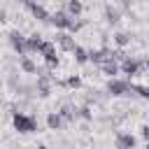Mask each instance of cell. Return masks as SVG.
Segmentation results:
<instances>
[{
	"mask_svg": "<svg viewBox=\"0 0 149 149\" xmlns=\"http://www.w3.org/2000/svg\"><path fill=\"white\" fill-rule=\"evenodd\" d=\"M88 149H91V147H88Z\"/></svg>",
	"mask_w": 149,
	"mask_h": 149,
	"instance_id": "obj_29",
	"label": "cell"
},
{
	"mask_svg": "<svg viewBox=\"0 0 149 149\" xmlns=\"http://www.w3.org/2000/svg\"><path fill=\"white\" fill-rule=\"evenodd\" d=\"M54 84H56V79L49 72H40L37 74V81H35V93L40 98H49L54 93Z\"/></svg>",
	"mask_w": 149,
	"mask_h": 149,
	"instance_id": "obj_3",
	"label": "cell"
},
{
	"mask_svg": "<svg viewBox=\"0 0 149 149\" xmlns=\"http://www.w3.org/2000/svg\"><path fill=\"white\" fill-rule=\"evenodd\" d=\"M121 74H126V79H128V81H130L133 77H137V74H140V58L128 56V58L121 63Z\"/></svg>",
	"mask_w": 149,
	"mask_h": 149,
	"instance_id": "obj_10",
	"label": "cell"
},
{
	"mask_svg": "<svg viewBox=\"0 0 149 149\" xmlns=\"http://www.w3.org/2000/svg\"><path fill=\"white\" fill-rule=\"evenodd\" d=\"M5 21H7V9L0 7V23H5Z\"/></svg>",
	"mask_w": 149,
	"mask_h": 149,
	"instance_id": "obj_26",
	"label": "cell"
},
{
	"mask_svg": "<svg viewBox=\"0 0 149 149\" xmlns=\"http://www.w3.org/2000/svg\"><path fill=\"white\" fill-rule=\"evenodd\" d=\"M84 23H86L84 19H72V23H70V28H68V33H70V35H72V33H79V30L84 28Z\"/></svg>",
	"mask_w": 149,
	"mask_h": 149,
	"instance_id": "obj_24",
	"label": "cell"
},
{
	"mask_svg": "<svg viewBox=\"0 0 149 149\" xmlns=\"http://www.w3.org/2000/svg\"><path fill=\"white\" fill-rule=\"evenodd\" d=\"M40 56H42V61H44V65L49 70H54V68L61 65V58L56 54V42H51V40H44V44L40 49Z\"/></svg>",
	"mask_w": 149,
	"mask_h": 149,
	"instance_id": "obj_2",
	"label": "cell"
},
{
	"mask_svg": "<svg viewBox=\"0 0 149 149\" xmlns=\"http://www.w3.org/2000/svg\"><path fill=\"white\" fill-rule=\"evenodd\" d=\"M26 37H28V35H23L21 30H9V33H7L9 47L19 54V58H21V56H28V54H26Z\"/></svg>",
	"mask_w": 149,
	"mask_h": 149,
	"instance_id": "obj_7",
	"label": "cell"
},
{
	"mask_svg": "<svg viewBox=\"0 0 149 149\" xmlns=\"http://www.w3.org/2000/svg\"><path fill=\"white\" fill-rule=\"evenodd\" d=\"M105 91H107V95H112V98H121V95H128L130 93V81L123 77V79H107V86H105Z\"/></svg>",
	"mask_w": 149,
	"mask_h": 149,
	"instance_id": "obj_4",
	"label": "cell"
},
{
	"mask_svg": "<svg viewBox=\"0 0 149 149\" xmlns=\"http://www.w3.org/2000/svg\"><path fill=\"white\" fill-rule=\"evenodd\" d=\"M56 47L63 54H74V49L79 44L74 42V35H70V33H56Z\"/></svg>",
	"mask_w": 149,
	"mask_h": 149,
	"instance_id": "obj_8",
	"label": "cell"
},
{
	"mask_svg": "<svg viewBox=\"0 0 149 149\" xmlns=\"http://www.w3.org/2000/svg\"><path fill=\"white\" fill-rule=\"evenodd\" d=\"M77 119H81V121H93V109H91V105L77 107Z\"/></svg>",
	"mask_w": 149,
	"mask_h": 149,
	"instance_id": "obj_22",
	"label": "cell"
},
{
	"mask_svg": "<svg viewBox=\"0 0 149 149\" xmlns=\"http://www.w3.org/2000/svg\"><path fill=\"white\" fill-rule=\"evenodd\" d=\"M140 137L144 140V144L149 142V123H144V126H140Z\"/></svg>",
	"mask_w": 149,
	"mask_h": 149,
	"instance_id": "obj_25",
	"label": "cell"
},
{
	"mask_svg": "<svg viewBox=\"0 0 149 149\" xmlns=\"http://www.w3.org/2000/svg\"><path fill=\"white\" fill-rule=\"evenodd\" d=\"M102 16H105V21H107L109 26H116V23L121 21L123 12H121V7H119V5H112V2H107V5L102 7Z\"/></svg>",
	"mask_w": 149,
	"mask_h": 149,
	"instance_id": "obj_9",
	"label": "cell"
},
{
	"mask_svg": "<svg viewBox=\"0 0 149 149\" xmlns=\"http://www.w3.org/2000/svg\"><path fill=\"white\" fill-rule=\"evenodd\" d=\"M42 44H44V40H42V35H40V33L28 35V37H26V54H37V56H40Z\"/></svg>",
	"mask_w": 149,
	"mask_h": 149,
	"instance_id": "obj_13",
	"label": "cell"
},
{
	"mask_svg": "<svg viewBox=\"0 0 149 149\" xmlns=\"http://www.w3.org/2000/svg\"><path fill=\"white\" fill-rule=\"evenodd\" d=\"M63 9H65L72 19H79V16L84 14V2H81V0H68V2L63 5Z\"/></svg>",
	"mask_w": 149,
	"mask_h": 149,
	"instance_id": "obj_16",
	"label": "cell"
},
{
	"mask_svg": "<svg viewBox=\"0 0 149 149\" xmlns=\"http://www.w3.org/2000/svg\"><path fill=\"white\" fill-rule=\"evenodd\" d=\"M63 86H68V88H79V86H81V77H79V74H68L65 81H63Z\"/></svg>",
	"mask_w": 149,
	"mask_h": 149,
	"instance_id": "obj_23",
	"label": "cell"
},
{
	"mask_svg": "<svg viewBox=\"0 0 149 149\" xmlns=\"http://www.w3.org/2000/svg\"><path fill=\"white\" fill-rule=\"evenodd\" d=\"M130 93H135V95H137V98H142V100H149V84L130 81Z\"/></svg>",
	"mask_w": 149,
	"mask_h": 149,
	"instance_id": "obj_20",
	"label": "cell"
},
{
	"mask_svg": "<svg viewBox=\"0 0 149 149\" xmlns=\"http://www.w3.org/2000/svg\"><path fill=\"white\" fill-rule=\"evenodd\" d=\"M19 68H21L26 74H37V72H40L37 65H35V61H33L30 56H21V58H19Z\"/></svg>",
	"mask_w": 149,
	"mask_h": 149,
	"instance_id": "obj_18",
	"label": "cell"
},
{
	"mask_svg": "<svg viewBox=\"0 0 149 149\" xmlns=\"http://www.w3.org/2000/svg\"><path fill=\"white\" fill-rule=\"evenodd\" d=\"M23 7L30 12V16L33 19H37L40 23H49L51 21V12L44 7V5H40V2H35V0H26L23 2Z\"/></svg>",
	"mask_w": 149,
	"mask_h": 149,
	"instance_id": "obj_5",
	"label": "cell"
},
{
	"mask_svg": "<svg viewBox=\"0 0 149 149\" xmlns=\"http://www.w3.org/2000/svg\"><path fill=\"white\" fill-rule=\"evenodd\" d=\"M72 58H74V63H77V65H86V63H88V49L77 47V49H74V54H72Z\"/></svg>",
	"mask_w": 149,
	"mask_h": 149,
	"instance_id": "obj_21",
	"label": "cell"
},
{
	"mask_svg": "<svg viewBox=\"0 0 149 149\" xmlns=\"http://www.w3.org/2000/svg\"><path fill=\"white\" fill-rule=\"evenodd\" d=\"M144 149H149V142H147V144H144Z\"/></svg>",
	"mask_w": 149,
	"mask_h": 149,
	"instance_id": "obj_28",
	"label": "cell"
},
{
	"mask_svg": "<svg viewBox=\"0 0 149 149\" xmlns=\"http://www.w3.org/2000/svg\"><path fill=\"white\" fill-rule=\"evenodd\" d=\"M54 28H58L61 33H65L68 28H70V23H72V16L63 9V7H58V9H54L51 12V21H49Z\"/></svg>",
	"mask_w": 149,
	"mask_h": 149,
	"instance_id": "obj_6",
	"label": "cell"
},
{
	"mask_svg": "<svg viewBox=\"0 0 149 149\" xmlns=\"http://www.w3.org/2000/svg\"><path fill=\"white\" fill-rule=\"evenodd\" d=\"M112 42H114L119 49H123V47H128V44L133 42V33H130V30H116V33L112 35Z\"/></svg>",
	"mask_w": 149,
	"mask_h": 149,
	"instance_id": "obj_17",
	"label": "cell"
},
{
	"mask_svg": "<svg viewBox=\"0 0 149 149\" xmlns=\"http://www.w3.org/2000/svg\"><path fill=\"white\" fill-rule=\"evenodd\" d=\"M109 47H100V49H88V63H93V65H102L107 58H109Z\"/></svg>",
	"mask_w": 149,
	"mask_h": 149,
	"instance_id": "obj_12",
	"label": "cell"
},
{
	"mask_svg": "<svg viewBox=\"0 0 149 149\" xmlns=\"http://www.w3.org/2000/svg\"><path fill=\"white\" fill-rule=\"evenodd\" d=\"M100 72H102L105 77H109V79H116V74L121 72V63H116L114 58H107V61L100 65Z\"/></svg>",
	"mask_w": 149,
	"mask_h": 149,
	"instance_id": "obj_14",
	"label": "cell"
},
{
	"mask_svg": "<svg viewBox=\"0 0 149 149\" xmlns=\"http://www.w3.org/2000/svg\"><path fill=\"white\" fill-rule=\"evenodd\" d=\"M12 126L16 133L21 135H28V133H35L37 130V119L33 114H23V112H14L12 114Z\"/></svg>",
	"mask_w": 149,
	"mask_h": 149,
	"instance_id": "obj_1",
	"label": "cell"
},
{
	"mask_svg": "<svg viewBox=\"0 0 149 149\" xmlns=\"http://www.w3.org/2000/svg\"><path fill=\"white\" fill-rule=\"evenodd\" d=\"M135 144H137V140H135V135H130V133H116V137H114V149H135Z\"/></svg>",
	"mask_w": 149,
	"mask_h": 149,
	"instance_id": "obj_11",
	"label": "cell"
},
{
	"mask_svg": "<svg viewBox=\"0 0 149 149\" xmlns=\"http://www.w3.org/2000/svg\"><path fill=\"white\" fill-rule=\"evenodd\" d=\"M37 149H49V147H47V144H40V147H37Z\"/></svg>",
	"mask_w": 149,
	"mask_h": 149,
	"instance_id": "obj_27",
	"label": "cell"
},
{
	"mask_svg": "<svg viewBox=\"0 0 149 149\" xmlns=\"http://www.w3.org/2000/svg\"><path fill=\"white\" fill-rule=\"evenodd\" d=\"M63 126H65V121L61 119L58 112H49V114H47V128H49V130H61Z\"/></svg>",
	"mask_w": 149,
	"mask_h": 149,
	"instance_id": "obj_19",
	"label": "cell"
},
{
	"mask_svg": "<svg viewBox=\"0 0 149 149\" xmlns=\"http://www.w3.org/2000/svg\"><path fill=\"white\" fill-rule=\"evenodd\" d=\"M56 112L61 114V119L65 121V126H68V123H74V119H77V107L70 105V102H63L61 109H56Z\"/></svg>",
	"mask_w": 149,
	"mask_h": 149,
	"instance_id": "obj_15",
	"label": "cell"
}]
</instances>
